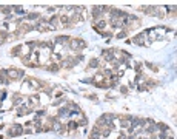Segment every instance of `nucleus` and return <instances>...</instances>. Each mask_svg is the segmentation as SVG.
Segmentation results:
<instances>
[{
  "mask_svg": "<svg viewBox=\"0 0 177 139\" xmlns=\"http://www.w3.org/2000/svg\"><path fill=\"white\" fill-rule=\"evenodd\" d=\"M145 40H148V29H146V31H143V33H140V34H137L136 37H132L131 44H134V45H140V46H145V45H148Z\"/></svg>",
  "mask_w": 177,
  "mask_h": 139,
  "instance_id": "1",
  "label": "nucleus"
},
{
  "mask_svg": "<svg viewBox=\"0 0 177 139\" xmlns=\"http://www.w3.org/2000/svg\"><path fill=\"white\" fill-rule=\"evenodd\" d=\"M69 46L72 48L74 51H82L86 48V42H85L83 39H71V42H69Z\"/></svg>",
  "mask_w": 177,
  "mask_h": 139,
  "instance_id": "2",
  "label": "nucleus"
},
{
  "mask_svg": "<svg viewBox=\"0 0 177 139\" xmlns=\"http://www.w3.org/2000/svg\"><path fill=\"white\" fill-rule=\"evenodd\" d=\"M25 76V73L22 71V70H8V77H9V81H19V79H22Z\"/></svg>",
  "mask_w": 177,
  "mask_h": 139,
  "instance_id": "3",
  "label": "nucleus"
},
{
  "mask_svg": "<svg viewBox=\"0 0 177 139\" xmlns=\"http://www.w3.org/2000/svg\"><path fill=\"white\" fill-rule=\"evenodd\" d=\"M22 133H23V127L22 125H13L11 128H9L8 135L11 138H15V136H20Z\"/></svg>",
  "mask_w": 177,
  "mask_h": 139,
  "instance_id": "4",
  "label": "nucleus"
},
{
  "mask_svg": "<svg viewBox=\"0 0 177 139\" xmlns=\"http://www.w3.org/2000/svg\"><path fill=\"white\" fill-rule=\"evenodd\" d=\"M102 56L106 62H114L116 60V54H114V50H103L102 51Z\"/></svg>",
  "mask_w": 177,
  "mask_h": 139,
  "instance_id": "5",
  "label": "nucleus"
},
{
  "mask_svg": "<svg viewBox=\"0 0 177 139\" xmlns=\"http://www.w3.org/2000/svg\"><path fill=\"white\" fill-rule=\"evenodd\" d=\"M54 40H56V45H66L71 42V37L69 36H57Z\"/></svg>",
  "mask_w": 177,
  "mask_h": 139,
  "instance_id": "6",
  "label": "nucleus"
},
{
  "mask_svg": "<svg viewBox=\"0 0 177 139\" xmlns=\"http://www.w3.org/2000/svg\"><path fill=\"white\" fill-rule=\"evenodd\" d=\"M69 108L68 107H63V108H59V111H57V114H59V119H62V117H68L69 116Z\"/></svg>",
  "mask_w": 177,
  "mask_h": 139,
  "instance_id": "7",
  "label": "nucleus"
},
{
  "mask_svg": "<svg viewBox=\"0 0 177 139\" xmlns=\"http://www.w3.org/2000/svg\"><path fill=\"white\" fill-rule=\"evenodd\" d=\"M155 127H157V131H169V127L163 124V122H159V124H155Z\"/></svg>",
  "mask_w": 177,
  "mask_h": 139,
  "instance_id": "8",
  "label": "nucleus"
},
{
  "mask_svg": "<svg viewBox=\"0 0 177 139\" xmlns=\"http://www.w3.org/2000/svg\"><path fill=\"white\" fill-rule=\"evenodd\" d=\"M59 63H51V65H48V67H45V70L46 71H52V73H56V71H59Z\"/></svg>",
  "mask_w": 177,
  "mask_h": 139,
  "instance_id": "9",
  "label": "nucleus"
},
{
  "mask_svg": "<svg viewBox=\"0 0 177 139\" xmlns=\"http://www.w3.org/2000/svg\"><path fill=\"white\" fill-rule=\"evenodd\" d=\"M22 50H23V45H17L11 50V56H19V51H22Z\"/></svg>",
  "mask_w": 177,
  "mask_h": 139,
  "instance_id": "10",
  "label": "nucleus"
},
{
  "mask_svg": "<svg viewBox=\"0 0 177 139\" xmlns=\"http://www.w3.org/2000/svg\"><path fill=\"white\" fill-rule=\"evenodd\" d=\"M26 19H28V20H39V19H40V14H37V13H29L28 15H26Z\"/></svg>",
  "mask_w": 177,
  "mask_h": 139,
  "instance_id": "11",
  "label": "nucleus"
},
{
  "mask_svg": "<svg viewBox=\"0 0 177 139\" xmlns=\"http://www.w3.org/2000/svg\"><path fill=\"white\" fill-rule=\"evenodd\" d=\"M0 11H2L3 14L9 15V13H13V6H0Z\"/></svg>",
  "mask_w": 177,
  "mask_h": 139,
  "instance_id": "12",
  "label": "nucleus"
},
{
  "mask_svg": "<svg viewBox=\"0 0 177 139\" xmlns=\"http://www.w3.org/2000/svg\"><path fill=\"white\" fill-rule=\"evenodd\" d=\"M99 59H91L89 60V68H99Z\"/></svg>",
  "mask_w": 177,
  "mask_h": 139,
  "instance_id": "13",
  "label": "nucleus"
},
{
  "mask_svg": "<svg viewBox=\"0 0 177 139\" xmlns=\"http://www.w3.org/2000/svg\"><path fill=\"white\" fill-rule=\"evenodd\" d=\"M22 100H23V98H22L20 94H15V96H14V105H15V107H19L20 104H22Z\"/></svg>",
  "mask_w": 177,
  "mask_h": 139,
  "instance_id": "14",
  "label": "nucleus"
},
{
  "mask_svg": "<svg viewBox=\"0 0 177 139\" xmlns=\"http://www.w3.org/2000/svg\"><path fill=\"white\" fill-rule=\"evenodd\" d=\"M66 127L69 128V130H76V128L79 127V124H77V122H76V121H71V122H69V124H68Z\"/></svg>",
  "mask_w": 177,
  "mask_h": 139,
  "instance_id": "15",
  "label": "nucleus"
},
{
  "mask_svg": "<svg viewBox=\"0 0 177 139\" xmlns=\"http://www.w3.org/2000/svg\"><path fill=\"white\" fill-rule=\"evenodd\" d=\"M13 11H15L17 14H23L25 13V9L22 6H13Z\"/></svg>",
  "mask_w": 177,
  "mask_h": 139,
  "instance_id": "16",
  "label": "nucleus"
},
{
  "mask_svg": "<svg viewBox=\"0 0 177 139\" xmlns=\"http://www.w3.org/2000/svg\"><path fill=\"white\" fill-rule=\"evenodd\" d=\"M45 113H46L45 110H39V111H37V113H36V119H39V117H42V116H45Z\"/></svg>",
  "mask_w": 177,
  "mask_h": 139,
  "instance_id": "17",
  "label": "nucleus"
},
{
  "mask_svg": "<svg viewBox=\"0 0 177 139\" xmlns=\"http://www.w3.org/2000/svg\"><path fill=\"white\" fill-rule=\"evenodd\" d=\"M125 36H126V29H123V31H120V33L117 34L116 37H117V39H123V37H125Z\"/></svg>",
  "mask_w": 177,
  "mask_h": 139,
  "instance_id": "18",
  "label": "nucleus"
},
{
  "mask_svg": "<svg viewBox=\"0 0 177 139\" xmlns=\"http://www.w3.org/2000/svg\"><path fill=\"white\" fill-rule=\"evenodd\" d=\"M77 124L83 127V125H86V124H88V119H85V117H83V119H80V121L77 122Z\"/></svg>",
  "mask_w": 177,
  "mask_h": 139,
  "instance_id": "19",
  "label": "nucleus"
},
{
  "mask_svg": "<svg viewBox=\"0 0 177 139\" xmlns=\"http://www.w3.org/2000/svg\"><path fill=\"white\" fill-rule=\"evenodd\" d=\"M146 67H148V68H151L153 71H157V67H154V63H146Z\"/></svg>",
  "mask_w": 177,
  "mask_h": 139,
  "instance_id": "20",
  "label": "nucleus"
},
{
  "mask_svg": "<svg viewBox=\"0 0 177 139\" xmlns=\"http://www.w3.org/2000/svg\"><path fill=\"white\" fill-rule=\"evenodd\" d=\"M134 70H136V71H139V73H140V71H142V68H140V63H136V67H134Z\"/></svg>",
  "mask_w": 177,
  "mask_h": 139,
  "instance_id": "21",
  "label": "nucleus"
},
{
  "mask_svg": "<svg viewBox=\"0 0 177 139\" xmlns=\"http://www.w3.org/2000/svg\"><path fill=\"white\" fill-rule=\"evenodd\" d=\"M120 93L126 94V93H128V88H126V87H120Z\"/></svg>",
  "mask_w": 177,
  "mask_h": 139,
  "instance_id": "22",
  "label": "nucleus"
},
{
  "mask_svg": "<svg viewBox=\"0 0 177 139\" xmlns=\"http://www.w3.org/2000/svg\"><path fill=\"white\" fill-rule=\"evenodd\" d=\"M139 139H145V138H139Z\"/></svg>",
  "mask_w": 177,
  "mask_h": 139,
  "instance_id": "23",
  "label": "nucleus"
}]
</instances>
